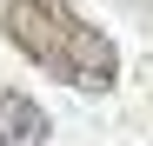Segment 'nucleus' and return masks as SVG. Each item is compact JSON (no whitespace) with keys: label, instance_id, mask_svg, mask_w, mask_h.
Listing matches in <instances>:
<instances>
[{"label":"nucleus","instance_id":"obj_1","mask_svg":"<svg viewBox=\"0 0 153 146\" xmlns=\"http://www.w3.org/2000/svg\"><path fill=\"white\" fill-rule=\"evenodd\" d=\"M0 33L33 66H47L53 80L80 86V93H107L120 80L113 40L100 33L87 13H73L67 0H0Z\"/></svg>","mask_w":153,"mask_h":146},{"label":"nucleus","instance_id":"obj_2","mask_svg":"<svg viewBox=\"0 0 153 146\" xmlns=\"http://www.w3.org/2000/svg\"><path fill=\"white\" fill-rule=\"evenodd\" d=\"M0 146H47V113L27 93H0Z\"/></svg>","mask_w":153,"mask_h":146}]
</instances>
